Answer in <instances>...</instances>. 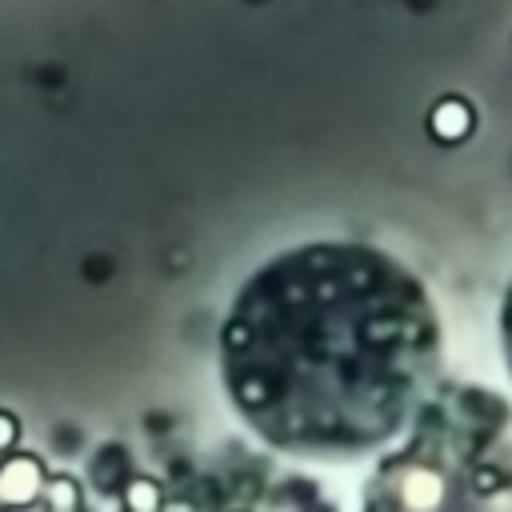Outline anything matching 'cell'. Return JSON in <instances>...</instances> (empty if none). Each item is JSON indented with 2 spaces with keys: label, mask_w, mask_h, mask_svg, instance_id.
<instances>
[{
  "label": "cell",
  "mask_w": 512,
  "mask_h": 512,
  "mask_svg": "<svg viewBox=\"0 0 512 512\" xmlns=\"http://www.w3.org/2000/svg\"><path fill=\"white\" fill-rule=\"evenodd\" d=\"M128 508H132V512H156V508H160V488H156L152 480L128 484Z\"/></svg>",
  "instance_id": "cell-3"
},
{
  "label": "cell",
  "mask_w": 512,
  "mask_h": 512,
  "mask_svg": "<svg viewBox=\"0 0 512 512\" xmlns=\"http://www.w3.org/2000/svg\"><path fill=\"white\" fill-rule=\"evenodd\" d=\"M36 488H40V468L32 460H16V464H8L0 472V500H8V504L32 500Z\"/></svg>",
  "instance_id": "cell-2"
},
{
  "label": "cell",
  "mask_w": 512,
  "mask_h": 512,
  "mask_svg": "<svg viewBox=\"0 0 512 512\" xmlns=\"http://www.w3.org/2000/svg\"><path fill=\"white\" fill-rule=\"evenodd\" d=\"M12 436H16V428H12V420H8V416H0V448H4V444H8Z\"/></svg>",
  "instance_id": "cell-5"
},
{
  "label": "cell",
  "mask_w": 512,
  "mask_h": 512,
  "mask_svg": "<svg viewBox=\"0 0 512 512\" xmlns=\"http://www.w3.org/2000/svg\"><path fill=\"white\" fill-rule=\"evenodd\" d=\"M500 348H504V368L512 376V280H508V292L500 304Z\"/></svg>",
  "instance_id": "cell-4"
},
{
  "label": "cell",
  "mask_w": 512,
  "mask_h": 512,
  "mask_svg": "<svg viewBox=\"0 0 512 512\" xmlns=\"http://www.w3.org/2000/svg\"><path fill=\"white\" fill-rule=\"evenodd\" d=\"M440 372V320L412 268L356 240L264 260L220 328V380L276 452L356 460L392 444Z\"/></svg>",
  "instance_id": "cell-1"
}]
</instances>
